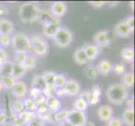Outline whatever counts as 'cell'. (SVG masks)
Listing matches in <instances>:
<instances>
[{"label": "cell", "mask_w": 135, "mask_h": 126, "mask_svg": "<svg viewBox=\"0 0 135 126\" xmlns=\"http://www.w3.org/2000/svg\"><path fill=\"white\" fill-rule=\"evenodd\" d=\"M108 100L115 105H121L128 99L127 87L123 83H115L108 87L106 91Z\"/></svg>", "instance_id": "6da1fadb"}, {"label": "cell", "mask_w": 135, "mask_h": 126, "mask_svg": "<svg viewBox=\"0 0 135 126\" xmlns=\"http://www.w3.org/2000/svg\"><path fill=\"white\" fill-rule=\"evenodd\" d=\"M40 8L36 3L27 2L23 3L18 8V15L24 23H32L37 20Z\"/></svg>", "instance_id": "7a4b0ae2"}, {"label": "cell", "mask_w": 135, "mask_h": 126, "mask_svg": "<svg viewBox=\"0 0 135 126\" xmlns=\"http://www.w3.org/2000/svg\"><path fill=\"white\" fill-rule=\"evenodd\" d=\"M11 45L17 52L27 53L32 50L30 38L24 33H17L13 36Z\"/></svg>", "instance_id": "3957f363"}, {"label": "cell", "mask_w": 135, "mask_h": 126, "mask_svg": "<svg viewBox=\"0 0 135 126\" xmlns=\"http://www.w3.org/2000/svg\"><path fill=\"white\" fill-rule=\"evenodd\" d=\"M53 39L57 46L60 48H66L72 41V33L68 28L60 26Z\"/></svg>", "instance_id": "277c9868"}, {"label": "cell", "mask_w": 135, "mask_h": 126, "mask_svg": "<svg viewBox=\"0 0 135 126\" xmlns=\"http://www.w3.org/2000/svg\"><path fill=\"white\" fill-rule=\"evenodd\" d=\"M66 120L74 126H84L87 123V117L84 112L72 109L69 110Z\"/></svg>", "instance_id": "5b68a950"}, {"label": "cell", "mask_w": 135, "mask_h": 126, "mask_svg": "<svg viewBox=\"0 0 135 126\" xmlns=\"http://www.w3.org/2000/svg\"><path fill=\"white\" fill-rule=\"evenodd\" d=\"M31 46L35 52L39 55H45L47 54L49 46L47 42L45 41L39 35H32L30 37Z\"/></svg>", "instance_id": "8992f818"}, {"label": "cell", "mask_w": 135, "mask_h": 126, "mask_svg": "<svg viewBox=\"0 0 135 126\" xmlns=\"http://www.w3.org/2000/svg\"><path fill=\"white\" fill-rule=\"evenodd\" d=\"M37 20L43 26L49 24H52V23L60 25V18L55 17L48 9H40Z\"/></svg>", "instance_id": "52a82bcc"}, {"label": "cell", "mask_w": 135, "mask_h": 126, "mask_svg": "<svg viewBox=\"0 0 135 126\" xmlns=\"http://www.w3.org/2000/svg\"><path fill=\"white\" fill-rule=\"evenodd\" d=\"M12 95L17 99H21L25 97L28 92V87L26 83L23 81H16L15 86L11 89Z\"/></svg>", "instance_id": "ba28073f"}, {"label": "cell", "mask_w": 135, "mask_h": 126, "mask_svg": "<svg viewBox=\"0 0 135 126\" xmlns=\"http://www.w3.org/2000/svg\"><path fill=\"white\" fill-rule=\"evenodd\" d=\"M50 11L55 17L60 18L67 12V5L66 3L62 1L54 2L51 4Z\"/></svg>", "instance_id": "9c48e42d"}, {"label": "cell", "mask_w": 135, "mask_h": 126, "mask_svg": "<svg viewBox=\"0 0 135 126\" xmlns=\"http://www.w3.org/2000/svg\"><path fill=\"white\" fill-rule=\"evenodd\" d=\"M114 32L118 36L122 37V38H126L131 35L132 30L129 29L125 20H122L118 22V24H116L114 26Z\"/></svg>", "instance_id": "30bf717a"}, {"label": "cell", "mask_w": 135, "mask_h": 126, "mask_svg": "<svg viewBox=\"0 0 135 126\" xmlns=\"http://www.w3.org/2000/svg\"><path fill=\"white\" fill-rule=\"evenodd\" d=\"M113 111L112 107L108 105H102L97 109V116L102 121L108 122V121L113 118Z\"/></svg>", "instance_id": "8fae6325"}, {"label": "cell", "mask_w": 135, "mask_h": 126, "mask_svg": "<svg viewBox=\"0 0 135 126\" xmlns=\"http://www.w3.org/2000/svg\"><path fill=\"white\" fill-rule=\"evenodd\" d=\"M93 40H94L97 46H105L109 44V35L108 32L106 30H101L97 32L95 35L93 36Z\"/></svg>", "instance_id": "7c38bea8"}, {"label": "cell", "mask_w": 135, "mask_h": 126, "mask_svg": "<svg viewBox=\"0 0 135 126\" xmlns=\"http://www.w3.org/2000/svg\"><path fill=\"white\" fill-rule=\"evenodd\" d=\"M64 89L66 91V95L68 96H75L80 92V85L75 80H67L66 85L64 87Z\"/></svg>", "instance_id": "4fadbf2b"}, {"label": "cell", "mask_w": 135, "mask_h": 126, "mask_svg": "<svg viewBox=\"0 0 135 126\" xmlns=\"http://www.w3.org/2000/svg\"><path fill=\"white\" fill-rule=\"evenodd\" d=\"M46 107L52 112V113H57L60 111L61 109V102L55 96H50L46 97Z\"/></svg>", "instance_id": "5bb4252c"}, {"label": "cell", "mask_w": 135, "mask_h": 126, "mask_svg": "<svg viewBox=\"0 0 135 126\" xmlns=\"http://www.w3.org/2000/svg\"><path fill=\"white\" fill-rule=\"evenodd\" d=\"M82 48L84 50V52L88 60H95L98 57V55L100 53V50L98 48V46H97L95 45H86Z\"/></svg>", "instance_id": "9a60e30c"}, {"label": "cell", "mask_w": 135, "mask_h": 126, "mask_svg": "<svg viewBox=\"0 0 135 126\" xmlns=\"http://www.w3.org/2000/svg\"><path fill=\"white\" fill-rule=\"evenodd\" d=\"M13 30V24L8 20L3 18L0 20V35H8L10 34Z\"/></svg>", "instance_id": "2e32d148"}, {"label": "cell", "mask_w": 135, "mask_h": 126, "mask_svg": "<svg viewBox=\"0 0 135 126\" xmlns=\"http://www.w3.org/2000/svg\"><path fill=\"white\" fill-rule=\"evenodd\" d=\"M18 119H20L23 124H29L32 121L37 119L36 113L35 112H30V111H26L24 110L21 113L18 114Z\"/></svg>", "instance_id": "e0dca14e"}, {"label": "cell", "mask_w": 135, "mask_h": 126, "mask_svg": "<svg viewBox=\"0 0 135 126\" xmlns=\"http://www.w3.org/2000/svg\"><path fill=\"white\" fill-rule=\"evenodd\" d=\"M36 116L37 118L41 119V120H45V121H50L53 119V113L51 112L47 107L45 108H40L36 109Z\"/></svg>", "instance_id": "ac0fdd59"}, {"label": "cell", "mask_w": 135, "mask_h": 126, "mask_svg": "<svg viewBox=\"0 0 135 126\" xmlns=\"http://www.w3.org/2000/svg\"><path fill=\"white\" fill-rule=\"evenodd\" d=\"M73 58L75 60V62L78 64V65H85L87 63L88 60L86 58V55L84 52V50H83L82 47H78L75 52L73 54Z\"/></svg>", "instance_id": "d6986e66"}, {"label": "cell", "mask_w": 135, "mask_h": 126, "mask_svg": "<svg viewBox=\"0 0 135 126\" xmlns=\"http://www.w3.org/2000/svg\"><path fill=\"white\" fill-rule=\"evenodd\" d=\"M91 97L89 101V104L91 105H96L100 101V97L102 95V89L98 85H94L91 87Z\"/></svg>", "instance_id": "ffe728a7"}, {"label": "cell", "mask_w": 135, "mask_h": 126, "mask_svg": "<svg viewBox=\"0 0 135 126\" xmlns=\"http://www.w3.org/2000/svg\"><path fill=\"white\" fill-rule=\"evenodd\" d=\"M26 68L25 67L24 65L22 64H18V63H15L13 65V72L11 76L15 79V80H18L21 77H23L26 73Z\"/></svg>", "instance_id": "44dd1931"}, {"label": "cell", "mask_w": 135, "mask_h": 126, "mask_svg": "<svg viewBox=\"0 0 135 126\" xmlns=\"http://www.w3.org/2000/svg\"><path fill=\"white\" fill-rule=\"evenodd\" d=\"M59 28H60V25L58 24H54V23H52V24L46 25H44L43 33L46 37H48V38H54V36L56 34Z\"/></svg>", "instance_id": "7402d4cb"}, {"label": "cell", "mask_w": 135, "mask_h": 126, "mask_svg": "<svg viewBox=\"0 0 135 126\" xmlns=\"http://www.w3.org/2000/svg\"><path fill=\"white\" fill-rule=\"evenodd\" d=\"M122 118L123 122L128 126L134 125V110L133 109H126L123 113Z\"/></svg>", "instance_id": "603a6c76"}, {"label": "cell", "mask_w": 135, "mask_h": 126, "mask_svg": "<svg viewBox=\"0 0 135 126\" xmlns=\"http://www.w3.org/2000/svg\"><path fill=\"white\" fill-rule=\"evenodd\" d=\"M97 70H98V73L102 74V75H108V74L112 71L113 66L110 62L107 60H102L97 65Z\"/></svg>", "instance_id": "cb8c5ba5"}, {"label": "cell", "mask_w": 135, "mask_h": 126, "mask_svg": "<svg viewBox=\"0 0 135 126\" xmlns=\"http://www.w3.org/2000/svg\"><path fill=\"white\" fill-rule=\"evenodd\" d=\"M15 62L11 60H6L0 67V76H11Z\"/></svg>", "instance_id": "d4e9b609"}, {"label": "cell", "mask_w": 135, "mask_h": 126, "mask_svg": "<svg viewBox=\"0 0 135 126\" xmlns=\"http://www.w3.org/2000/svg\"><path fill=\"white\" fill-rule=\"evenodd\" d=\"M123 60L128 62H133L134 59V50L133 47H125L121 51Z\"/></svg>", "instance_id": "484cf974"}, {"label": "cell", "mask_w": 135, "mask_h": 126, "mask_svg": "<svg viewBox=\"0 0 135 126\" xmlns=\"http://www.w3.org/2000/svg\"><path fill=\"white\" fill-rule=\"evenodd\" d=\"M31 85H32V87H36V88H39L40 90H42L46 86V83L43 77V75H35L31 81Z\"/></svg>", "instance_id": "4316f807"}, {"label": "cell", "mask_w": 135, "mask_h": 126, "mask_svg": "<svg viewBox=\"0 0 135 126\" xmlns=\"http://www.w3.org/2000/svg\"><path fill=\"white\" fill-rule=\"evenodd\" d=\"M0 81L3 87L7 89H12L16 82V80L12 76H0Z\"/></svg>", "instance_id": "83f0119b"}, {"label": "cell", "mask_w": 135, "mask_h": 126, "mask_svg": "<svg viewBox=\"0 0 135 126\" xmlns=\"http://www.w3.org/2000/svg\"><path fill=\"white\" fill-rule=\"evenodd\" d=\"M123 84L128 87H132L134 83V75L133 72H125L123 74Z\"/></svg>", "instance_id": "f1b7e54d"}, {"label": "cell", "mask_w": 135, "mask_h": 126, "mask_svg": "<svg viewBox=\"0 0 135 126\" xmlns=\"http://www.w3.org/2000/svg\"><path fill=\"white\" fill-rule=\"evenodd\" d=\"M88 105H89V104L85 99H81V97H78L74 102V109H76L77 111L84 112L86 110Z\"/></svg>", "instance_id": "f546056e"}, {"label": "cell", "mask_w": 135, "mask_h": 126, "mask_svg": "<svg viewBox=\"0 0 135 126\" xmlns=\"http://www.w3.org/2000/svg\"><path fill=\"white\" fill-rule=\"evenodd\" d=\"M66 82H67L66 77L65 76L64 74H56V77H55V80L54 82V86L56 89H58V88H64Z\"/></svg>", "instance_id": "4dcf8cb0"}, {"label": "cell", "mask_w": 135, "mask_h": 126, "mask_svg": "<svg viewBox=\"0 0 135 126\" xmlns=\"http://www.w3.org/2000/svg\"><path fill=\"white\" fill-rule=\"evenodd\" d=\"M98 74H99L98 70H97V67L95 66H89L86 69V77L89 79H91V80H95V79H97Z\"/></svg>", "instance_id": "1f68e13d"}, {"label": "cell", "mask_w": 135, "mask_h": 126, "mask_svg": "<svg viewBox=\"0 0 135 126\" xmlns=\"http://www.w3.org/2000/svg\"><path fill=\"white\" fill-rule=\"evenodd\" d=\"M56 74L54 72H45L43 74V77L45 81L46 85H54V82L56 77Z\"/></svg>", "instance_id": "d6a6232c"}, {"label": "cell", "mask_w": 135, "mask_h": 126, "mask_svg": "<svg viewBox=\"0 0 135 126\" xmlns=\"http://www.w3.org/2000/svg\"><path fill=\"white\" fill-rule=\"evenodd\" d=\"M12 109L13 112L15 113L20 114L21 112L25 110V104H24V101L22 99H16L13 102L12 104Z\"/></svg>", "instance_id": "836d02e7"}, {"label": "cell", "mask_w": 135, "mask_h": 126, "mask_svg": "<svg viewBox=\"0 0 135 126\" xmlns=\"http://www.w3.org/2000/svg\"><path fill=\"white\" fill-rule=\"evenodd\" d=\"M25 104V110L30 111V112H35L36 111V104L34 99H32L31 97H27L24 100Z\"/></svg>", "instance_id": "e575fe53"}, {"label": "cell", "mask_w": 135, "mask_h": 126, "mask_svg": "<svg viewBox=\"0 0 135 126\" xmlns=\"http://www.w3.org/2000/svg\"><path fill=\"white\" fill-rule=\"evenodd\" d=\"M36 65H37L36 58L32 57V55H28L26 60L24 63V66L26 68V70L27 69H33L36 67Z\"/></svg>", "instance_id": "d590c367"}, {"label": "cell", "mask_w": 135, "mask_h": 126, "mask_svg": "<svg viewBox=\"0 0 135 126\" xmlns=\"http://www.w3.org/2000/svg\"><path fill=\"white\" fill-rule=\"evenodd\" d=\"M68 110H62V111H59L57 113H55L54 115V119L58 123L62 122V121L66 120L67 114H68Z\"/></svg>", "instance_id": "8d00e7d4"}, {"label": "cell", "mask_w": 135, "mask_h": 126, "mask_svg": "<svg viewBox=\"0 0 135 126\" xmlns=\"http://www.w3.org/2000/svg\"><path fill=\"white\" fill-rule=\"evenodd\" d=\"M55 89H56V88L55 87L54 85H46L42 89V94L45 97H50V96H54Z\"/></svg>", "instance_id": "74e56055"}, {"label": "cell", "mask_w": 135, "mask_h": 126, "mask_svg": "<svg viewBox=\"0 0 135 126\" xmlns=\"http://www.w3.org/2000/svg\"><path fill=\"white\" fill-rule=\"evenodd\" d=\"M28 57L27 53H24V52H17L15 57V63H18V64H22L24 65L25 62L26 60Z\"/></svg>", "instance_id": "f35d334b"}, {"label": "cell", "mask_w": 135, "mask_h": 126, "mask_svg": "<svg viewBox=\"0 0 135 126\" xmlns=\"http://www.w3.org/2000/svg\"><path fill=\"white\" fill-rule=\"evenodd\" d=\"M11 40L12 38L8 35H0V45L8 47L11 45Z\"/></svg>", "instance_id": "ab89813d"}, {"label": "cell", "mask_w": 135, "mask_h": 126, "mask_svg": "<svg viewBox=\"0 0 135 126\" xmlns=\"http://www.w3.org/2000/svg\"><path fill=\"white\" fill-rule=\"evenodd\" d=\"M42 90L39 89V88L36 87H31V89L30 90V96L32 99H37L38 97H40V96H42Z\"/></svg>", "instance_id": "60d3db41"}, {"label": "cell", "mask_w": 135, "mask_h": 126, "mask_svg": "<svg viewBox=\"0 0 135 126\" xmlns=\"http://www.w3.org/2000/svg\"><path fill=\"white\" fill-rule=\"evenodd\" d=\"M125 65L123 63H118L114 67V72L118 75H123V73H125Z\"/></svg>", "instance_id": "b9f144b4"}, {"label": "cell", "mask_w": 135, "mask_h": 126, "mask_svg": "<svg viewBox=\"0 0 135 126\" xmlns=\"http://www.w3.org/2000/svg\"><path fill=\"white\" fill-rule=\"evenodd\" d=\"M108 126H123L122 120H120L118 118H112L108 121Z\"/></svg>", "instance_id": "7bdbcfd3"}, {"label": "cell", "mask_w": 135, "mask_h": 126, "mask_svg": "<svg viewBox=\"0 0 135 126\" xmlns=\"http://www.w3.org/2000/svg\"><path fill=\"white\" fill-rule=\"evenodd\" d=\"M125 22L129 27V29L132 30V32L134 30V17L133 15L129 16L127 20H125Z\"/></svg>", "instance_id": "ee69618b"}, {"label": "cell", "mask_w": 135, "mask_h": 126, "mask_svg": "<svg viewBox=\"0 0 135 126\" xmlns=\"http://www.w3.org/2000/svg\"><path fill=\"white\" fill-rule=\"evenodd\" d=\"M91 91H89V90H86V91L82 92L81 93V97H81V99H85V100L88 102V104H89V101H90V99H91Z\"/></svg>", "instance_id": "f6af8a7d"}, {"label": "cell", "mask_w": 135, "mask_h": 126, "mask_svg": "<svg viewBox=\"0 0 135 126\" xmlns=\"http://www.w3.org/2000/svg\"><path fill=\"white\" fill-rule=\"evenodd\" d=\"M89 3L95 8H102V6H104V5H106L107 3H108L105 1H91Z\"/></svg>", "instance_id": "bcb514c9"}, {"label": "cell", "mask_w": 135, "mask_h": 126, "mask_svg": "<svg viewBox=\"0 0 135 126\" xmlns=\"http://www.w3.org/2000/svg\"><path fill=\"white\" fill-rule=\"evenodd\" d=\"M28 126H44V124H43V121L37 118L36 119H35L34 121H32V122L27 124Z\"/></svg>", "instance_id": "7dc6e473"}, {"label": "cell", "mask_w": 135, "mask_h": 126, "mask_svg": "<svg viewBox=\"0 0 135 126\" xmlns=\"http://www.w3.org/2000/svg\"><path fill=\"white\" fill-rule=\"evenodd\" d=\"M55 93L57 95V97H60L66 96V91H65L64 88H58V89H55Z\"/></svg>", "instance_id": "c3c4849f"}, {"label": "cell", "mask_w": 135, "mask_h": 126, "mask_svg": "<svg viewBox=\"0 0 135 126\" xmlns=\"http://www.w3.org/2000/svg\"><path fill=\"white\" fill-rule=\"evenodd\" d=\"M125 102H126V109H133V99H128L126 101H125Z\"/></svg>", "instance_id": "681fc988"}, {"label": "cell", "mask_w": 135, "mask_h": 126, "mask_svg": "<svg viewBox=\"0 0 135 126\" xmlns=\"http://www.w3.org/2000/svg\"><path fill=\"white\" fill-rule=\"evenodd\" d=\"M8 116L5 114H0V124H3L6 122Z\"/></svg>", "instance_id": "f907efd6"}, {"label": "cell", "mask_w": 135, "mask_h": 126, "mask_svg": "<svg viewBox=\"0 0 135 126\" xmlns=\"http://www.w3.org/2000/svg\"><path fill=\"white\" fill-rule=\"evenodd\" d=\"M6 62V57H5V55H3V52H2L0 54V67Z\"/></svg>", "instance_id": "816d5d0a"}, {"label": "cell", "mask_w": 135, "mask_h": 126, "mask_svg": "<svg viewBox=\"0 0 135 126\" xmlns=\"http://www.w3.org/2000/svg\"><path fill=\"white\" fill-rule=\"evenodd\" d=\"M59 124H60L59 126H74L73 124H71V123H69L68 121H66V120H64V121H62V122H60Z\"/></svg>", "instance_id": "f5cc1de1"}, {"label": "cell", "mask_w": 135, "mask_h": 126, "mask_svg": "<svg viewBox=\"0 0 135 126\" xmlns=\"http://www.w3.org/2000/svg\"><path fill=\"white\" fill-rule=\"evenodd\" d=\"M84 126H96L94 123H92V122H88L87 121V123L84 125Z\"/></svg>", "instance_id": "db71d44e"}, {"label": "cell", "mask_w": 135, "mask_h": 126, "mask_svg": "<svg viewBox=\"0 0 135 126\" xmlns=\"http://www.w3.org/2000/svg\"><path fill=\"white\" fill-rule=\"evenodd\" d=\"M3 85H2V82H1V81H0V92H2V89H3Z\"/></svg>", "instance_id": "11a10c76"}, {"label": "cell", "mask_w": 135, "mask_h": 126, "mask_svg": "<svg viewBox=\"0 0 135 126\" xmlns=\"http://www.w3.org/2000/svg\"><path fill=\"white\" fill-rule=\"evenodd\" d=\"M3 52V50H2V49H1V47H0V54H1Z\"/></svg>", "instance_id": "9f6ffc18"}, {"label": "cell", "mask_w": 135, "mask_h": 126, "mask_svg": "<svg viewBox=\"0 0 135 126\" xmlns=\"http://www.w3.org/2000/svg\"><path fill=\"white\" fill-rule=\"evenodd\" d=\"M0 114H1V108H0Z\"/></svg>", "instance_id": "6f0895ef"}]
</instances>
